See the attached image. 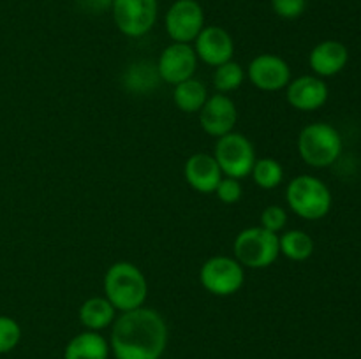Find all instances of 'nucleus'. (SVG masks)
<instances>
[{
  "label": "nucleus",
  "instance_id": "nucleus-24",
  "mask_svg": "<svg viewBox=\"0 0 361 359\" xmlns=\"http://www.w3.org/2000/svg\"><path fill=\"white\" fill-rule=\"evenodd\" d=\"M21 340V327L13 317L0 315V354L13 351Z\"/></svg>",
  "mask_w": 361,
  "mask_h": 359
},
{
  "label": "nucleus",
  "instance_id": "nucleus-6",
  "mask_svg": "<svg viewBox=\"0 0 361 359\" xmlns=\"http://www.w3.org/2000/svg\"><path fill=\"white\" fill-rule=\"evenodd\" d=\"M214 157L228 178L242 180L252 172L256 151L249 137L240 132H229L217 139Z\"/></svg>",
  "mask_w": 361,
  "mask_h": 359
},
{
  "label": "nucleus",
  "instance_id": "nucleus-25",
  "mask_svg": "<svg viewBox=\"0 0 361 359\" xmlns=\"http://www.w3.org/2000/svg\"><path fill=\"white\" fill-rule=\"evenodd\" d=\"M286 224H288V213L284 208L271 204V206L264 208V211L261 213V227L268 229V231L279 232L284 229Z\"/></svg>",
  "mask_w": 361,
  "mask_h": 359
},
{
  "label": "nucleus",
  "instance_id": "nucleus-19",
  "mask_svg": "<svg viewBox=\"0 0 361 359\" xmlns=\"http://www.w3.org/2000/svg\"><path fill=\"white\" fill-rule=\"evenodd\" d=\"M173 101H175V106L180 111L200 113L204 102L208 101V90L203 81L190 77V80L175 84Z\"/></svg>",
  "mask_w": 361,
  "mask_h": 359
},
{
  "label": "nucleus",
  "instance_id": "nucleus-26",
  "mask_svg": "<svg viewBox=\"0 0 361 359\" xmlns=\"http://www.w3.org/2000/svg\"><path fill=\"white\" fill-rule=\"evenodd\" d=\"M271 9L284 20H296L307 9V0H271Z\"/></svg>",
  "mask_w": 361,
  "mask_h": 359
},
{
  "label": "nucleus",
  "instance_id": "nucleus-2",
  "mask_svg": "<svg viewBox=\"0 0 361 359\" xmlns=\"http://www.w3.org/2000/svg\"><path fill=\"white\" fill-rule=\"evenodd\" d=\"M104 298L120 312H130L147 301L148 284L143 271L133 263L120 260L109 266L104 277Z\"/></svg>",
  "mask_w": 361,
  "mask_h": 359
},
{
  "label": "nucleus",
  "instance_id": "nucleus-21",
  "mask_svg": "<svg viewBox=\"0 0 361 359\" xmlns=\"http://www.w3.org/2000/svg\"><path fill=\"white\" fill-rule=\"evenodd\" d=\"M159 80H161V76H159L157 65H154V63L150 62L133 63V65L127 69L126 76H123L127 88L133 92H140V94L154 90V88L157 87Z\"/></svg>",
  "mask_w": 361,
  "mask_h": 359
},
{
  "label": "nucleus",
  "instance_id": "nucleus-16",
  "mask_svg": "<svg viewBox=\"0 0 361 359\" xmlns=\"http://www.w3.org/2000/svg\"><path fill=\"white\" fill-rule=\"evenodd\" d=\"M349 51L345 44L341 41H323L309 55V65L317 77H330L341 73L345 65H348Z\"/></svg>",
  "mask_w": 361,
  "mask_h": 359
},
{
  "label": "nucleus",
  "instance_id": "nucleus-12",
  "mask_svg": "<svg viewBox=\"0 0 361 359\" xmlns=\"http://www.w3.org/2000/svg\"><path fill=\"white\" fill-rule=\"evenodd\" d=\"M236 120H238L236 104L224 94L208 97L200 111L201 127L212 137H222L233 132Z\"/></svg>",
  "mask_w": 361,
  "mask_h": 359
},
{
  "label": "nucleus",
  "instance_id": "nucleus-18",
  "mask_svg": "<svg viewBox=\"0 0 361 359\" xmlns=\"http://www.w3.org/2000/svg\"><path fill=\"white\" fill-rule=\"evenodd\" d=\"M115 306L108 299L95 296L81 305L80 320L88 331H101L115 322Z\"/></svg>",
  "mask_w": 361,
  "mask_h": 359
},
{
  "label": "nucleus",
  "instance_id": "nucleus-17",
  "mask_svg": "<svg viewBox=\"0 0 361 359\" xmlns=\"http://www.w3.org/2000/svg\"><path fill=\"white\" fill-rule=\"evenodd\" d=\"M109 344L99 331H85L67 344L63 359H108Z\"/></svg>",
  "mask_w": 361,
  "mask_h": 359
},
{
  "label": "nucleus",
  "instance_id": "nucleus-23",
  "mask_svg": "<svg viewBox=\"0 0 361 359\" xmlns=\"http://www.w3.org/2000/svg\"><path fill=\"white\" fill-rule=\"evenodd\" d=\"M243 80H245V73H243L242 65L238 62H231V60L219 65L214 74V84L219 94L236 90V88L242 87Z\"/></svg>",
  "mask_w": 361,
  "mask_h": 359
},
{
  "label": "nucleus",
  "instance_id": "nucleus-9",
  "mask_svg": "<svg viewBox=\"0 0 361 359\" xmlns=\"http://www.w3.org/2000/svg\"><path fill=\"white\" fill-rule=\"evenodd\" d=\"M164 23L173 42L190 44L204 28V11L197 0H175L166 13Z\"/></svg>",
  "mask_w": 361,
  "mask_h": 359
},
{
  "label": "nucleus",
  "instance_id": "nucleus-27",
  "mask_svg": "<svg viewBox=\"0 0 361 359\" xmlns=\"http://www.w3.org/2000/svg\"><path fill=\"white\" fill-rule=\"evenodd\" d=\"M215 194H217V197L222 203L233 204L236 203V201H240V197H242V185H240L238 180L228 178V176H226V178H222L221 182H219Z\"/></svg>",
  "mask_w": 361,
  "mask_h": 359
},
{
  "label": "nucleus",
  "instance_id": "nucleus-3",
  "mask_svg": "<svg viewBox=\"0 0 361 359\" xmlns=\"http://www.w3.org/2000/svg\"><path fill=\"white\" fill-rule=\"evenodd\" d=\"M286 201L298 217L321 220L331 210V192L324 182L310 175H300L289 182Z\"/></svg>",
  "mask_w": 361,
  "mask_h": 359
},
{
  "label": "nucleus",
  "instance_id": "nucleus-5",
  "mask_svg": "<svg viewBox=\"0 0 361 359\" xmlns=\"http://www.w3.org/2000/svg\"><path fill=\"white\" fill-rule=\"evenodd\" d=\"M235 256L242 266L252 270H263L271 266L281 253L277 232H271L264 227L243 229L235 239Z\"/></svg>",
  "mask_w": 361,
  "mask_h": 359
},
{
  "label": "nucleus",
  "instance_id": "nucleus-10",
  "mask_svg": "<svg viewBox=\"0 0 361 359\" xmlns=\"http://www.w3.org/2000/svg\"><path fill=\"white\" fill-rule=\"evenodd\" d=\"M197 69V55L190 44L173 42L159 56L157 70L162 81L169 84H178L194 77Z\"/></svg>",
  "mask_w": 361,
  "mask_h": 359
},
{
  "label": "nucleus",
  "instance_id": "nucleus-11",
  "mask_svg": "<svg viewBox=\"0 0 361 359\" xmlns=\"http://www.w3.org/2000/svg\"><path fill=\"white\" fill-rule=\"evenodd\" d=\"M249 80L256 88L263 92H277L288 87L291 81V69L284 58L271 53L257 55L249 63Z\"/></svg>",
  "mask_w": 361,
  "mask_h": 359
},
{
  "label": "nucleus",
  "instance_id": "nucleus-14",
  "mask_svg": "<svg viewBox=\"0 0 361 359\" xmlns=\"http://www.w3.org/2000/svg\"><path fill=\"white\" fill-rule=\"evenodd\" d=\"M328 84L317 76H300L289 81L286 99L298 111H316L328 101Z\"/></svg>",
  "mask_w": 361,
  "mask_h": 359
},
{
  "label": "nucleus",
  "instance_id": "nucleus-15",
  "mask_svg": "<svg viewBox=\"0 0 361 359\" xmlns=\"http://www.w3.org/2000/svg\"><path fill=\"white\" fill-rule=\"evenodd\" d=\"M187 183L201 194H212L222 180V171L215 157L208 153H194L187 158L183 168Z\"/></svg>",
  "mask_w": 361,
  "mask_h": 359
},
{
  "label": "nucleus",
  "instance_id": "nucleus-4",
  "mask_svg": "<svg viewBox=\"0 0 361 359\" xmlns=\"http://www.w3.org/2000/svg\"><path fill=\"white\" fill-rule=\"evenodd\" d=\"M298 151L307 165L323 169L335 164L342 153L341 132L324 122L303 127L298 136Z\"/></svg>",
  "mask_w": 361,
  "mask_h": 359
},
{
  "label": "nucleus",
  "instance_id": "nucleus-7",
  "mask_svg": "<svg viewBox=\"0 0 361 359\" xmlns=\"http://www.w3.org/2000/svg\"><path fill=\"white\" fill-rule=\"evenodd\" d=\"M116 28L127 37H143L154 28L159 14L157 0H111Z\"/></svg>",
  "mask_w": 361,
  "mask_h": 359
},
{
  "label": "nucleus",
  "instance_id": "nucleus-1",
  "mask_svg": "<svg viewBox=\"0 0 361 359\" xmlns=\"http://www.w3.org/2000/svg\"><path fill=\"white\" fill-rule=\"evenodd\" d=\"M166 345L168 326L155 310L140 306L113 322L109 347L116 359H161Z\"/></svg>",
  "mask_w": 361,
  "mask_h": 359
},
{
  "label": "nucleus",
  "instance_id": "nucleus-13",
  "mask_svg": "<svg viewBox=\"0 0 361 359\" xmlns=\"http://www.w3.org/2000/svg\"><path fill=\"white\" fill-rule=\"evenodd\" d=\"M194 42H196L194 51H196L197 58H201L207 65L212 67H219L229 62L233 58V53H235L233 37L217 25L204 27Z\"/></svg>",
  "mask_w": 361,
  "mask_h": 359
},
{
  "label": "nucleus",
  "instance_id": "nucleus-8",
  "mask_svg": "<svg viewBox=\"0 0 361 359\" xmlns=\"http://www.w3.org/2000/svg\"><path fill=\"white\" fill-rule=\"evenodd\" d=\"M200 280L210 294L233 296L242 289L245 273L242 264L233 257L215 256L201 266Z\"/></svg>",
  "mask_w": 361,
  "mask_h": 359
},
{
  "label": "nucleus",
  "instance_id": "nucleus-22",
  "mask_svg": "<svg viewBox=\"0 0 361 359\" xmlns=\"http://www.w3.org/2000/svg\"><path fill=\"white\" fill-rule=\"evenodd\" d=\"M252 178L257 187L264 190H271L279 187L284 180V169H282L281 162L275 158H259L254 162L252 168Z\"/></svg>",
  "mask_w": 361,
  "mask_h": 359
},
{
  "label": "nucleus",
  "instance_id": "nucleus-20",
  "mask_svg": "<svg viewBox=\"0 0 361 359\" xmlns=\"http://www.w3.org/2000/svg\"><path fill=\"white\" fill-rule=\"evenodd\" d=\"M279 246H281V253L296 263L307 260L314 253V239L302 229L284 232L279 238Z\"/></svg>",
  "mask_w": 361,
  "mask_h": 359
}]
</instances>
